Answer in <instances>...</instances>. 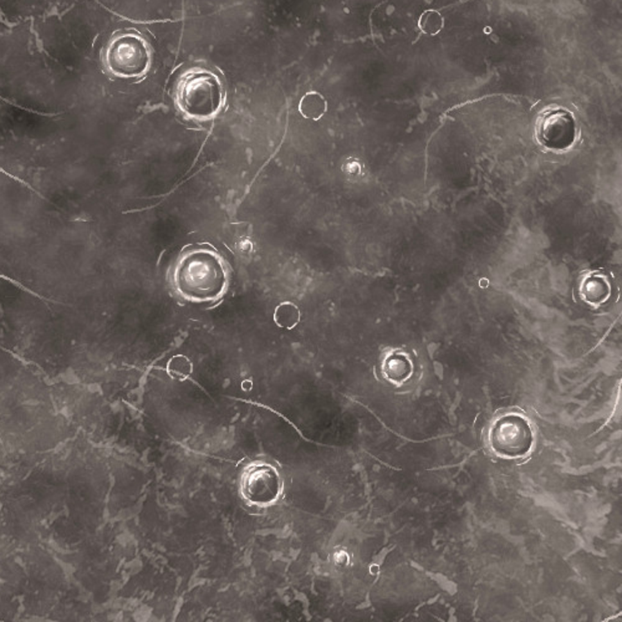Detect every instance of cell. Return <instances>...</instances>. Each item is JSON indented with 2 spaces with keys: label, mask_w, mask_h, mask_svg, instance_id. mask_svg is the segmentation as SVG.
<instances>
[{
  "label": "cell",
  "mask_w": 622,
  "mask_h": 622,
  "mask_svg": "<svg viewBox=\"0 0 622 622\" xmlns=\"http://www.w3.org/2000/svg\"><path fill=\"white\" fill-rule=\"evenodd\" d=\"M173 284L184 299L211 303L226 293L228 274L222 256L208 245L184 249L173 270Z\"/></svg>",
  "instance_id": "cell-1"
},
{
  "label": "cell",
  "mask_w": 622,
  "mask_h": 622,
  "mask_svg": "<svg viewBox=\"0 0 622 622\" xmlns=\"http://www.w3.org/2000/svg\"><path fill=\"white\" fill-rule=\"evenodd\" d=\"M177 104L188 117L208 120L220 110L223 87L220 79L207 70H193L181 78Z\"/></svg>",
  "instance_id": "cell-2"
},
{
  "label": "cell",
  "mask_w": 622,
  "mask_h": 622,
  "mask_svg": "<svg viewBox=\"0 0 622 622\" xmlns=\"http://www.w3.org/2000/svg\"><path fill=\"white\" fill-rule=\"evenodd\" d=\"M150 62L148 44L137 31H117L105 46V67L120 79L141 78L148 70Z\"/></svg>",
  "instance_id": "cell-3"
},
{
  "label": "cell",
  "mask_w": 622,
  "mask_h": 622,
  "mask_svg": "<svg viewBox=\"0 0 622 622\" xmlns=\"http://www.w3.org/2000/svg\"><path fill=\"white\" fill-rule=\"evenodd\" d=\"M488 442L495 456L518 459L531 451L534 436L529 422L523 416L508 414L493 422L489 428Z\"/></svg>",
  "instance_id": "cell-4"
},
{
  "label": "cell",
  "mask_w": 622,
  "mask_h": 622,
  "mask_svg": "<svg viewBox=\"0 0 622 622\" xmlns=\"http://www.w3.org/2000/svg\"><path fill=\"white\" fill-rule=\"evenodd\" d=\"M239 487L250 506H268L281 495V474L272 464L254 462L243 470Z\"/></svg>",
  "instance_id": "cell-5"
},
{
  "label": "cell",
  "mask_w": 622,
  "mask_h": 622,
  "mask_svg": "<svg viewBox=\"0 0 622 622\" xmlns=\"http://www.w3.org/2000/svg\"><path fill=\"white\" fill-rule=\"evenodd\" d=\"M575 137V123L570 112L565 110L551 111L539 127V139L550 148L562 150L571 145Z\"/></svg>",
  "instance_id": "cell-6"
},
{
  "label": "cell",
  "mask_w": 622,
  "mask_h": 622,
  "mask_svg": "<svg viewBox=\"0 0 622 622\" xmlns=\"http://www.w3.org/2000/svg\"><path fill=\"white\" fill-rule=\"evenodd\" d=\"M412 373L411 362L405 356L391 354L382 362L384 378L395 384H401L409 380Z\"/></svg>",
  "instance_id": "cell-7"
},
{
  "label": "cell",
  "mask_w": 622,
  "mask_h": 622,
  "mask_svg": "<svg viewBox=\"0 0 622 622\" xmlns=\"http://www.w3.org/2000/svg\"><path fill=\"white\" fill-rule=\"evenodd\" d=\"M328 105L325 98L317 92H309L304 98H301L299 105L300 114L305 118L310 120H319L326 112Z\"/></svg>",
  "instance_id": "cell-8"
},
{
  "label": "cell",
  "mask_w": 622,
  "mask_h": 622,
  "mask_svg": "<svg viewBox=\"0 0 622 622\" xmlns=\"http://www.w3.org/2000/svg\"><path fill=\"white\" fill-rule=\"evenodd\" d=\"M275 323L283 329H293L300 321V311L293 303H283L275 309Z\"/></svg>",
  "instance_id": "cell-9"
},
{
  "label": "cell",
  "mask_w": 622,
  "mask_h": 622,
  "mask_svg": "<svg viewBox=\"0 0 622 622\" xmlns=\"http://www.w3.org/2000/svg\"><path fill=\"white\" fill-rule=\"evenodd\" d=\"M418 25H420L422 33H425L427 35H436L442 30V28L445 25V20L441 15V12H436V10H427L422 14Z\"/></svg>",
  "instance_id": "cell-10"
},
{
  "label": "cell",
  "mask_w": 622,
  "mask_h": 622,
  "mask_svg": "<svg viewBox=\"0 0 622 622\" xmlns=\"http://www.w3.org/2000/svg\"><path fill=\"white\" fill-rule=\"evenodd\" d=\"M167 371L175 380L184 381L192 373V362L184 355H178L170 360L167 365Z\"/></svg>",
  "instance_id": "cell-11"
},
{
  "label": "cell",
  "mask_w": 622,
  "mask_h": 622,
  "mask_svg": "<svg viewBox=\"0 0 622 622\" xmlns=\"http://www.w3.org/2000/svg\"><path fill=\"white\" fill-rule=\"evenodd\" d=\"M348 167L350 168V170H348V173H350V175H355V173H357V172L360 171V167H359V165H357L356 162H350V163L348 162Z\"/></svg>",
  "instance_id": "cell-12"
}]
</instances>
